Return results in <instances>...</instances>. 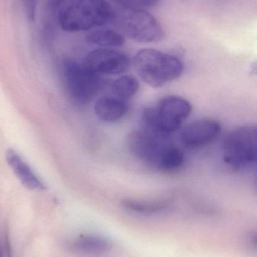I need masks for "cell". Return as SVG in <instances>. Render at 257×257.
Returning <instances> with one entry per match:
<instances>
[{"label":"cell","mask_w":257,"mask_h":257,"mask_svg":"<svg viewBox=\"0 0 257 257\" xmlns=\"http://www.w3.org/2000/svg\"><path fill=\"white\" fill-rule=\"evenodd\" d=\"M119 27L131 40L140 43H154L165 36L159 21L145 10L124 9L118 18Z\"/></svg>","instance_id":"52a82bcc"},{"label":"cell","mask_w":257,"mask_h":257,"mask_svg":"<svg viewBox=\"0 0 257 257\" xmlns=\"http://www.w3.org/2000/svg\"><path fill=\"white\" fill-rule=\"evenodd\" d=\"M88 43L101 48H118L125 44V38L122 34L110 30V29H99L89 33L86 37Z\"/></svg>","instance_id":"4fadbf2b"},{"label":"cell","mask_w":257,"mask_h":257,"mask_svg":"<svg viewBox=\"0 0 257 257\" xmlns=\"http://www.w3.org/2000/svg\"><path fill=\"white\" fill-rule=\"evenodd\" d=\"M223 161L234 171L243 170L254 164L257 159L256 126H240L226 136L223 143Z\"/></svg>","instance_id":"277c9868"},{"label":"cell","mask_w":257,"mask_h":257,"mask_svg":"<svg viewBox=\"0 0 257 257\" xmlns=\"http://www.w3.org/2000/svg\"><path fill=\"white\" fill-rule=\"evenodd\" d=\"M193 110L191 103L184 98L168 96L162 98L155 107L143 110V130L158 134L169 135L179 130Z\"/></svg>","instance_id":"3957f363"},{"label":"cell","mask_w":257,"mask_h":257,"mask_svg":"<svg viewBox=\"0 0 257 257\" xmlns=\"http://www.w3.org/2000/svg\"><path fill=\"white\" fill-rule=\"evenodd\" d=\"M125 209L140 214H155L167 209L170 202L168 200L145 201L125 199L121 202Z\"/></svg>","instance_id":"5bb4252c"},{"label":"cell","mask_w":257,"mask_h":257,"mask_svg":"<svg viewBox=\"0 0 257 257\" xmlns=\"http://www.w3.org/2000/svg\"><path fill=\"white\" fill-rule=\"evenodd\" d=\"M131 60L127 54L110 48H98L89 52L84 66L97 75H119L129 69Z\"/></svg>","instance_id":"ba28073f"},{"label":"cell","mask_w":257,"mask_h":257,"mask_svg":"<svg viewBox=\"0 0 257 257\" xmlns=\"http://www.w3.org/2000/svg\"><path fill=\"white\" fill-rule=\"evenodd\" d=\"M172 145L167 135L154 133L143 128L133 130L127 137V146L131 155L157 169L163 156Z\"/></svg>","instance_id":"8992f818"},{"label":"cell","mask_w":257,"mask_h":257,"mask_svg":"<svg viewBox=\"0 0 257 257\" xmlns=\"http://www.w3.org/2000/svg\"><path fill=\"white\" fill-rule=\"evenodd\" d=\"M112 88L115 96L125 100L137 94L140 89V83L132 75H123L113 82Z\"/></svg>","instance_id":"9a60e30c"},{"label":"cell","mask_w":257,"mask_h":257,"mask_svg":"<svg viewBox=\"0 0 257 257\" xmlns=\"http://www.w3.org/2000/svg\"><path fill=\"white\" fill-rule=\"evenodd\" d=\"M6 158L9 167L24 187L32 190H43L46 189L45 184L35 174L33 169L15 150H8Z\"/></svg>","instance_id":"30bf717a"},{"label":"cell","mask_w":257,"mask_h":257,"mask_svg":"<svg viewBox=\"0 0 257 257\" xmlns=\"http://www.w3.org/2000/svg\"><path fill=\"white\" fill-rule=\"evenodd\" d=\"M22 1L27 19L30 22H33L36 18V8H37L39 0H22Z\"/></svg>","instance_id":"ac0fdd59"},{"label":"cell","mask_w":257,"mask_h":257,"mask_svg":"<svg viewBox=\"0 0 257 257\" xmlns=\"http://www.w3.org/2000/svg\"><path fill=\"white\" fill-rule=\"evenodd\" d=\"M128 106L123 99L114 96H104L100 98L95 105L97 117L107 123H114L125 117Z\"/></svg>","instance_id":"8fae6325"},{"label":"cell","mask_w":257,"mask_h":257,"mask_svg":"<svg viewBox=\"0 0 257 257\" xmlns=\"http://www.w3.org/2000/svg\"><path fill=\"white\" fill-rule=\"evenodd\" d=\"M63 74L66 91L76 103H89L104 88V80L99 75L73 60L64 62Z\"/></svg>","instance_id":"5b68a950"},{"label":"cell","mask_w":257,"mask_h":257,"mask_svg":"<svg viewBox=\"0 0 257 257\" xmlns=\"http://www.w3.org/2000/svg\"><path fill=\"white\" fill-rule=\"evenodd\" d=\"M74 248L86 254H102L111 250L113 244L107 238L98 235H83L75 240Z\"/></svg>","instance_id":"7c38bea8"},{"label":"cell","mask_w":257,"mask_h":257,"mask_svg":"<svg viewBox=\"0 0 257 257\" xmlns=\"http://www.w3.org/2000/svg\"><path fill=\"white\" fill-rule=\"evenodd\" d=\"M133 65L140 79L155 88L178 79L184 71L181 59L152 48H145L136 53Z\"/></svg>","instance_id":"7a4b0ae2"},{"label":"cell","mask_w":257,"mask_h":257,"mask_svg":"<svg viewBox=\"0 0 257 257\" xmlns=\"http://www.w3.org/2000/svg\"><path fill=\"white\" fill-rule=\"evenodd\" d=\"M184 160L185 157L182 150L172 145L163 156L158 169L163 172L178 170L184 165Z\"/></svg>","instance_id":"2e32d148"},{"label":"cell","mask_w":257,"mask_h":257,"mask_svg":"<svg viewBox=\"0 0 257 257\" xmlns=\"http://www.w3.org/2000/svg\"><path fill=\"white\" fill-rule=\"evenodd\" d=\"M114 18V11L107 0H68L58 13L59 24L67 32L98 28Z\"/></svg>","instance_id":"6da1fadb"},{"label":"cell","mask_w":257,"mask_h":257,"mask_svg":"<svg viewBox=\"0 0 257 257\" xmlns=\"http://www.w3.org/2000/svg\"><path fill=\"white\" fill-rule=\"evenodd\" d=\"M0 257H3V252L1 247H0Z\"/></svg>","instance_id":"ffe728a7"},{"label":"cell","mask_w":257,"mask_h":257,"mask_svg":"<svg viewBox=\"0 0 257 257\" xmlns=\"http://www.w3.org/2000/svg\"><path fill=\"white\" fill-rule=\"evenodd\" d=\"M124 9L145 10L158 5L161 0H113Z\"/></svg>","instance_id":"e0dca14e"},{"label":"cell","mask_w":257,"mask_h":257,"mask_svg":"<svg viewBox=\"0 0 257 257\" xmlns=\"http://www.w3.org/2000/svg\"><path fill=\"white\" fill-rule=\"evenodd\" d=\"M68 0H51V7L54 10H59Z\"/></svg>","instance_id":"d6986e66"},{"label":"cell","mask_w":257,"mask_h":257,"mask_svg":"<svg viewBox=\"0 0 257 257\" xmlns=\"http://www.w3.org/2000/svg\"><path fill=\"white\" fill-rule=\"evenodd\" d=\"M222 132V125L214 119H200L183 128L181 140L188 148L206 146L217 140Z\"/></svg>","instance_id":"9c48e42d"}]
</instances>
